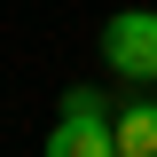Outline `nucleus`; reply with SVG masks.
Instances as JSON below:
<instances>
[{"label":"nucleus","mask_w":157,"mask_h":157,"mask_svg":"<svg viewBox=\"0 0 157 157\" xmlns=\"http://www.w3.org/2000/svg\"><path fill=\"white\" fill-rule=\"evenodd\" d=\"M47 157H118L110 118H55L47 126Z\"/></svg>","instance_id":"2"},{"label":"nucleus","mask_w":157,"mask_h":157,"mask_svg":"<svg viewBox=\"0 0 157 157\" xmlns=\"http://www.w3.org/2000/svg\"><path fill=\"white\" fill-rule=\"evenodd\" d=\"M118 102H102L94 86H71V94H63V118H110Z\"/></svg>","instance_id":"4"},{"label":"nucleus","mask_w":157,"mask_h":157,"mask_svg":"<svg viewBox=\"0 0 157 157\" xmlns=\"http://www.w3.org/2000/svg\"><path fill=\"white\" fill-rule=\"evenodd\" d=\"M110 141H118V157H157V102H118Z\"/></svg>","instance_id":"3"},{"label":"nucleus","mask_w":157,"mask_h":157,"mask_svg":"<svg viewBox=\"0 0 157 157\" xmlns=\"http://www.w3.org/2000/svg\"><path fill=\"white\" fill-rule=\"evenodd\" d=\"M102 55H110V71L118 78H157V16L149 8H126V16H110L102 24Z\"/></svg>","instance_id":"1"}]
</instances>
